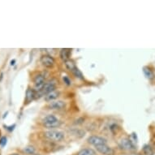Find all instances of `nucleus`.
Returning <instances> with one entry per match:
<instances>
[{
  "mask_svg": "<svg viewBox=\"0 0 155 155\" xmlns=\"http://www.w3.org/2000/svg\"><path fill=\"white\" fill-rule=\"evenodd\" d=\"M96 152L90 148H84L79 151L77 155H95Z\"/></svg>",
  "mask_w": 155,
  "mask_h": 155,
  "instance_id": "f8f14e48",
  "label": "nucleus"
},
{
  "mask_svg": "<svg viewBox=\"0 0 155 155\" xmlns=\"http://www.w3.org/2000/svg\"><path fill=\"white\" fill-rule=\"evenodd\" d=\"M15 59H13L11 61V66H14L15 65Z\"/></svg>",
  "mask_w": 155,
  "mask_h": 155,
  "instance_id": "412c9836",
  "label": "nucleus"
},
{
  "mask_svg": "<svg viewBox=\"0 0 155 155\" xmlns=\"http://www.w3.org/2000/svg\"><path fill=\"white\" fill-rule=\"evenodd\" d=\"M143 71H144L145 76L147 77L148 79H153V78L154 77V74H153V72L148 67H145V68H143Z\"/></svg>",
  "mask_w": 155,
  "mask_h": 155,
  "instance_id": "dca6fc26",
  "label": "nucleus"
},
{
  "mask_svg": "<svg viewBox=\"0 0 155 155\" xmlns=\"http://www.w3.org/2000/svg\"><path fill=\"white\" fill-rule=\"evenodd\" d=\"M96 150L97 152H99L100 153H102L103 155H114L115 154V151L113 148H111L109 145H102L99 146H97Z\"/></svg>",
  "mask_w": 155,
  "mask_h": 155,
  "instance_id": "6e6552de",
  "label": "nucleus"
},
{
  "mask_svg": "<svg viewBox=\"0 0 155 155\" xmlns=\"http://www.w3.org/2000/svg\"><path fill=\"white\" fill-rule=\"evenodd\" d=\"M42 124L46 128L52 129V128L60 127L61 122H60V120L58 118L56 117L55 115H54V114H47L42 120Z\"/></svg>",
  "mask_w": 155,
  "mask_h": 155,
  "instance_id": "f257e3e1",
  "label": "nucleus"
},
{
  "mask_svg": "<svg viewBox=\"0 0 155 155\" xmlns=\"http://www.w3.org/2000/svg\"><path fill=\"white\" fill-rule=\"evenodd\" d=\"M142 152L144 155H153L154 152L151 145H145L142 149Z\"/></svg>",
  "mask_w": 155,
  "mask_h": 155,
  "instance_id": "4468645a",
  "label": "nucleus"
},
{
  "mask_svg": "<svg viewBox=\"0 0 155 155\" xmlns=\"http://www.w3.org/2000/svg\"><path fill=\"white\" fill-rule=\"evenodd\" d=\"M59 96V92L57 91V90H54V91L51 92L50 94H46L45 95L44 97V99L46 102H53V101H55Z\"/></svg>",
  "mask_w": 155,
  "mask_h": 155,
  "instance_id": "9d476101",
  "label": "nucleus"
},
{
  "mask_svg": "<svg viewBox=\"0 0 155 155\" xmlns=\"http://www.w3.org/2000/svg\"><path fill=\"white\" fill-rule=\"evenodd\" d=\"M118 145L121 150H126V151H135L137 150L133 141L130 140L129 138L125 137L120 139L118 142Z\"/></svg>",
  "mask_w": 155,
  "mask_h": 155,
  "instance_id": "20e7f679",
  "label": "nucleus"
},
{
  "mask_svg": "<svg viewBox=\"0 0 155 155\" xmlns=\"http://www.w3.org/2000/svg\"><path fill=\"white\" fill-rule=\"evenodd\" d=\"M47 107L50 110H61L66 107V103L62 100H55L53 102H49Z\"/></svg>",
  "mask_w": 155,
  "mask_h": 155,
  "instance_id": "0eeeda50",
  "label": "nucleus"
},
{
  "mask_svg": "<svg viewBox=\"0 0 155 155\" xmlns=\"http://www.w3.org/2000/svg\"><path fill=\"white\" fill-rule=\"evenodd\" d=\"M87 142L89 143V144H90L91 145H94V146L97 147V146H99V145H106L107 141L105 138L102 137H98V136H90V137L88 138Z\"/></svg>",
  "mask_w": 155,
  "mask_h": 155,
  "instance_id": "423d86ee",
  "label": "nucleus"
},
{
  "mask_svg": "<svg viewBox=\"0 0 155 155\" xmlns=\"http://www.w3.org/2000/svg\"><path fill=\"white\" fill-rule=\"evenodd\" d=\"M71 73L73 74L74 76H76V78H79L81 80H84V76H83V74L81 71H80L79 69L76 68L74 69L73 71H71Z\"/></svg>",
  "mask_w": 155,
  "mask_h": 155,
  "instance_id": "f3484780",
  "label": "nucleus"
},
{
  "mask_svg": "<svg viewBox=\"0 0 155 155\" xmlns=\"http://www.w3.org/2000/svg\"><path fill=\"white\" fill-rule=\"evenodd\" d=\"M63 81H64V84H66V85H68V86H69V85H71V80H70V78H69V77L68 76H63Z\"/></svg>",
  "mask_w": 155,
  "mask_h": 155,
  "instance_id": "a211bd4d",
  "label": "nucleus"
},
{
  "mask_svg": "<svg viewBox=\"0 0 155 155\" xmlns=\"http://www.w3.org/2000/svg\"><path fill=\"white\" fill-rule=\"evenodd\" d=\"M41 64L46 68H52L55 64V59L50 54H43L40 59Z\"/></svg>",
  "mask_w": 155,
  "mask_h": 155,
  "instance_id": "39448f33",
  "label": "nucleus"
},
{
  "mask_svg": "<svg viewBox=\"0 0 155 155\" xmlns=\"http://www.w3.org/2000/svg\"><path fill=\"white\" fill-rule=\"evenodd\" d=\"M34 99H36V92L34 91V89L30 88V87H28L25 94V103L28 104V103H30V102H32V101H33Z\"/></svg>",
  "mask_w": 155,
  "mask_h": 155,
  "instance_id": "1a4fd4ad",
  "label": "nucleus"
},
{
  "mask_svg": "<svg viewBox=\"0 0 155 155\" xmlns=\"http://www.w3.org/2000/svg\"><path fill=\"white\" fill-rule=\"evenodd\" d=\"M10 155H21V154H18V153H12V154Z\"/></svg>",
  "mask_w": 155,
  "mask_h": 155,
  "instance_id": "5701e85b",
  "label": "nucleus"
},
{
  "mask_svg": "<svg viewBox=\"0 0 155 155\" xmlns=\"http://www.w3.org/2000/svg\"><path fill=\"white\" fill-rule=\"evenodd\" d=\"M70 54H71V50L69 49H61L59 51V56L64 62L70 59Z\"/></svg>",
  "mask_w": 155,
  "mask_h": 155,
  "instance_id": "9b49d317",
  "label": "nucleus"
},
{
  "mask_svg": "<svg viewBox=\"0 0 155 155\" xmlns=\"http://www.w3.org/2000/svg\"><path fill=\"white\" fill-rule=\"evenodd\" d=\"M44 137L51 140V141H56V142H60L65 138V135L63 132L57 131V130H49L44 132Z\"/></svg>",
  "mask_w": 155,
  "mask_h": 155,
  "instance_id": "f03ea898",
  "label": "nucleus"
},
{
  "mask_svg": "<svg viewBox=\"0 0 155 155\" xmlns=\"http://www.w3.org/2000/svg\"><path fill=\"white\" fill-rule=\"evenodd\" d=\"M33 155H41L40 153H35V154H33Z\"/></svg>",
  "mask_w": 155,
  "mask_h": 155,
  "instance_id": "b1692460",
  "label": "nucleus"
},
{
  "mask_svg": "<svg viewBox=\"0 0 155 155\" xmlns=\"http://www.w3.org/2000/svg\"><path fill=\"white\" fill-rule=\"evenodd\" d=\"M56 90V82L54 81H50L48 82H46V84H44L43 88L41 89L40 93H36V98L40 97L41 95H46V94H50L51 92Z\"/></svg>",
  "mask_w": 155,
  "mask_h": 155,
  "instance_id": "7ed1b4c3",
  "label": "nucleus"
},
{
  "mask_svg": "<svg viewBox=\"0 0 155 155\" xmlns=\"http://www.w3.org/2000/svg\"><path fill=\"white\" fill-rule=\"evenodd\" d=\"M7 140H8V139H7L6 137H2L0 138V145L2 147H4L6 144H7Z\"/></svg>",
  "mask_w": 155,
  "mask_h": 155,
  "instance_id": "6ab92c4d",
  "label": "nucleus"
},
{
  "mask_svg": "<svg viewBox=\"0 0 155 155\" xmlns=\"http://www.w3.org/2000/svg\"><path fill=\"white\" fill-rule=\"evenodd\" d=\"M24 153H25L28 155H33L36 153V149L33 147V145H28L26 147L24 148Z\"/></svg>",
  "mask_w": 155,
  "mask_h": 155,
  "instance_id": "2eb2a0df",
  "label": "nucleus"
},
{
  "mask_svg": "<svg viewBox=\"0 0 155 155\" xmlns=\"http://www.w3.org/2000/svg\"><path fill=\"white\" fill-rule=\"evenodd\" d=\"M64 65L66 67V68L68 69V71H71V72L76 68L75 63H74L72 60H71V59H68V60H67V61L64 62Z\"/></svg>",
  "mask_w": 155,
  "mask_h": 155,
  "instance_id": "ddd939ff",
  "label": "nucleus"
},
{
  "mask_svg": "<svg viewBox=\"0 0 155 155\" xmlns=\"http://www.w3.org/2000/svg\"><path fill=\"white\" fill-rule=\"evenodd\" d=\"M3 73H1V75H0V81H1L2 79H3Z\"/></svg>",
  "mask_w": 155,
  "mask_h": 155,
  "instance_id": "4be33fe9",
  "label": "nucleus"
},
{
  "mask_svg": "<svg viewBox=\"0 0 155 155\" xmlns=\"http://www.w3.org/2000/svg\"><path fill=\"white\" fill-rule=\"evenodd\" d=\"M15 124H13L12 125V126H9V127H8V126H5L6 129L8 130V132H12L13 130H14V128H15Z\"/></svg>",
  "mask_w": 155,
  "mask_h": 155,
  "instance_id": "aec40b11",
  "label": "nucleus"
}]
</instances>
